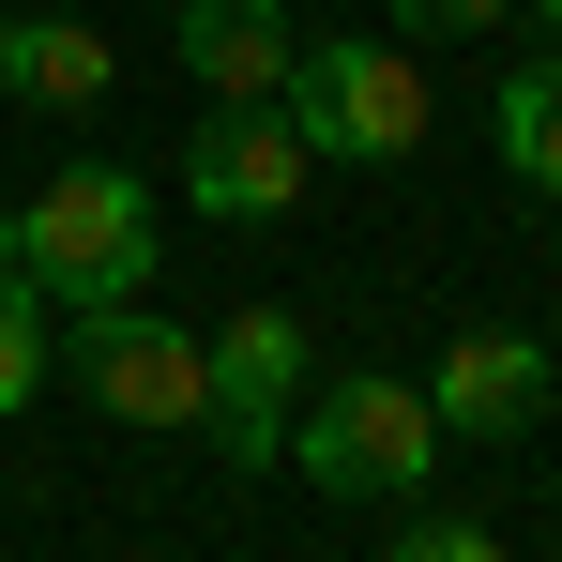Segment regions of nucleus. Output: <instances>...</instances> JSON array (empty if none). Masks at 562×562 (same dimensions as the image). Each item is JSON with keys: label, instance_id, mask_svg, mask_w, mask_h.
Here are the masks:
<instances>
[{"label": "nucleus", "instance_id": "f03ea898", "mask_svg": "<svg viewBox=\"0 0 562 562\" xmlns=\"http://www.w3.org/2000/svg\"><path fill=\"white\" fill-rule=\"evenodd\" d=\"M15 274L46 289V304L153 289V183H137V168H61V183L15 213Z\"/></svg>", "mask_w": 562, "mask_h": 562}, {"label": "nucleus", "instance_id": "9d476101", "mask_svg": "<svg viewBox=\"0 0 562 562\" xmlns=\"http://www.w3.org/2000/svg\"><path fill=\"white\" fill-rule=\"evenodd\" d=\"M486 137H502V168L532 198H562V46H532V61L486 92Z\"/></svg>", "mask_w": 562, "mask_h": 562}, {"label": "nucleus", "instance_id": "7ed1b4c3", "mask_svg": "<svg viewBox=\"0 0 562 562\" xmlns=\"http://www.w3.org/2000/svg\"><path fill=\"white\" fill-rule=\"evenodd\" d=\"M304 380H319V366H304V319H289V304H244L228 335H198V426H213V457H228V471H274Z\"/></svg>", "mask_w": 562, "mask_h": 562}, {"label": "nucleus", "instance_id": "39448f33", "mask_svg": "<svg viewBox=\"0 0 562 562\" xmlns=\"http://www.w3.org/2000/svg\"><path fill=\"white\" fill-rule=\"evenodd\" d=\"M304 122H289V92H213V122L183 137V198L213 213V228H274V213H304Z\"/></svg>", "mask_w": 562, "mask_h": 562}, {"label": "nucleus", "instance_id": "f257e3e1", "mask_svg": "<svg viewBox=\"0 0 562 562\" xmlns=\"http://www.w3.org/2000/svg\"><path fill=\"white\" fill-rule=\"evenodd\" d=\"M289 471L335 486V502H411V486L441 471V411H426V380H395V366L304 380V411H289Z\"/></svg>", "mask_w": 562, "mask_h": 562}, {"label": "nucleus", "instance_id": "1a4fd4ad", "mask_svg": "<svg viewBox=\"0 0 562 562\" xmlns=\"http://www.w3.org/2000/svg\"><path fill=\"white\" fill-rule=\"evenodd\" d=\"M0 92H31L46 122L106 106V31L92 15H0Z\"/></svg>", "mask_w": 562, "mask_h": 562}, {"label": "nucleus", "instance_id": "2eb2a0df", "mask_svg": "<svg viewBox=\"0 0 562 562\" xmlns=\"http://www.w3.org/2000/svg\"><path fill=\"white\" fill-rule=\"evenodd\" d=\"M0 106H15V92H0Z\"/></svg>", "mask_w": 562, "mask_h": 562}, {"label": "nucleus", "instance_id": "ddd939ff", "mask_svg": "<svg viewBox=\"0 0 562 562\" xmlns=\"http://www.w3.org/2000/svg\"><path fill=\"white\" fill-rule=\"evenodd\" d=\"M517 0H395V31H502Z\"/></svg>", "mask_w": 562, "mask_h": 562}, {"label": "nucleus", "instance_id": "20e7f679", "mask_svg": "<svg viewBox=\"0 0 562 562\" xmlns=\"http://www.w3.org/2000/svg\"><path fill=\"white\" fill-rule=\"evenodd\" d=\"M289 122H304V153H335V168H395V153H426V77L350 31V46H304V61H289Z\"/></svg>", "mask_w": 562, "mask_h": 562}, {"label": "nucleus", "instance_id": "423d86ee", "mask_svg": "<svg viewBox=\"0 0 562 562\" xmlns=\"http://www.w3.org/2000/svg\"><path fill=\"white\" fill-rule=\"evenodd\" d=\"M77 395L122 411V426H198V335L153 319V289L122 304H77Z\"/></svg>", "mask_w": 562, "mask_h": 562}, {"label": "nucleus", "instance_id": "f8f14e48", "mask_svg": "<svg viewBox=\"0 0 562 562\" xmlns=\"http://www.w3.org/2000/svg\"><path fill=\"white\" fill-rule=\"evenodd\" d=\"M486 548H502V532H486V517H441L426 486L395 502V562H486Z\"/></svg>", "mask_w": 562, "mask_h": 562}, {"label": "nucleus", "instance_id": "6e6552de", "mask_svg": "<svg viewBox=\"0 0 562 562\" xmlns=\"http://www.w3.org/2000/svg\"><path fill=\"white\" fill-rule=\"evenodd\" d=\"M168 46H183L198 92H289V61H304V31H289L274 0H183Z\"/></svg>", "mask_w": 562, "mask_h": 562}, {"label": "nucleus", "instance_id": "9b49d317", "mask_svg": "<svg viewBox=\"0 0 562 562\" xmlns=\"http://www.w3.org/2000/svg\"><path fill=\"white\" fill-rule=\"evenodd\" d=\"M31 395H46V289L0 259V426H15Z\"/></svg>", "mask_w": 562, "mask_h": 562}, {"label": "nucleus", "instance_id": "4468645a", "mask_svg": "<svg viewBox=\"0 0 562 562\" xmlns=\"http://www.w3.org/2000/svg\"><path fill=\"white\" fill-rule=\"evenodd\" d=\"M532 15H548V46H562V0H532Z\"/></svg>", "mask_w": 562, "mask_h": 562}, {"label": "nucleus", "instance_id": "0eeeda50", "mask_svg": "<svg viewBox=\"0 0 562 562\" xmlns=\"http://www.w3.org/2000/svg\"><path fill=\"white\" fill-rule=\"evenodd\" d=\"M548 335H517V319H486V335H457L441 350V380H426V411H441V441H532L548 426Z\"/></svg>", "mask_w": 562, "mask_h": 562}]
</instances>
